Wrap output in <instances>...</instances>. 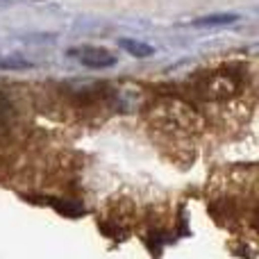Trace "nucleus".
I'll return each mask as SVG.
<instances>
[{
	"mask_svg": "<svg viewBox=\"0 0 259 259\" xmlns=\"http://www.w3.org/2000/svg\"><path fill=\"white\" fill-rule=\"evenodd\" d=\"M150 121L170 134H193L202 125L200 114L180 98H164L150 109Z\"/></svg>",
	"mask_w": 259,
	"mask_h": 259,
	"instance_id": "obj_1",
	"label": "nucleus"
},
{
	"mask_svg": "<svg viewBox=\"0 0 259 259\" xmlns=\"http://www.w3.org/2000/svg\"><path fill=\"white\" fill-rule=\"evenodd\" d=\"M243 89V80L241 75H237L234 71H216L209 73L205 80L200 82L198 91H200V98L202 100H228L234 98L239 91Z\"/></svg>",
	"mask_w": 259,
	"mask_h": 259,
	"instance_id": "obj_2",
	"label": "nucleus"
},
{
	"mask_svg": "<svg viewBox=\"0 0 259 259\" xmlns=\"http://www.w3.org/2000/svg\"><path fill=\"white\" fill-rule=\"evenodd\" d=\"M68 55L75 59H80L84 66L89 68H109L118 62L116 55L109 53L105 48H96V46H80V48H71Z\"/></svg>",
	"mask_w": 259,
	"mask_h": 259,
	"instance_id": "obj_3",
	"label": "nucleus"
},
{
	"mask_svg": "<svg viewBox=\"0 0 259 259\" xmlns=\"http://www.w3.org/2000/svg\"><path fill=\"white\" fill-rule=\"evenodd\" d=\"M118 46H121L127 55H132V57H137V59L152 57V53H155V50H152V46L143 44V41H137V39H121V41H118Z\"/></svg>",
	"mask_w": 259,
	"mask_h": 259,
	"instance_id": "obj_4",
	"label": "nucleus"
},
{
	"mask_svg": "<svg viewBox=\"0 0 259 259\" xmlns=\"http://www.w3.org/2000/svg\"><path fill=\"white\" fill-rule=\"evenodd\" d=\"M239 21L237 14H209V16H200L191 23L193 27H214V25H230V23Z\"/></svg>",
	"mask_w": 259,
	"mask_h": 259,
	"instance_id": "obj_5",
	"label": "nucleus"
},
{
	"mask_svg": "<svg viewBox=\"0 0 259 259\" xmlns=\"http://www.w3.org/2000/svg\"><path fill=\"white\" fill-rule=\"evenodd\" d=\"M0 68L3 71H25L32 68V64L25 57H18V55H7V57H0Z\"/></svg>",
	"mask_w": 259,
	"mask_h": 259,
	"instance_id": "obj_6",
	"label": "nucleus"
}]
</instances>
